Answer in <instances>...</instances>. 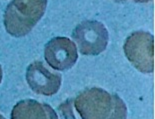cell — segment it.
I'll return each mask as SVG.
<instances>
[{"label":"cell","mask_w":155,"mask_h":119,"mask_svg":"<svg viewBox=\"0 0 155 119\" xmlns=\"http://www.w3.org/2000/svg\"><path fill=\"white\" fill-rule=\"evenodd\" d=\"M80 119H126L127 107L117 94L99 87L87 88L73 99Z\"/></svg>","instance_id":"cell-1"},{"label":"cell","mask_w":155,"mask_h":119,"mask_svg":"<svg viewBox=\"0 0 155 119\" xmlns=\"http://www.w3.org/2000/svg\"><path fill=\"white\" fill-rule=\"evenodd\" d=\"M47 0H12L3 15L4 27L14 37L27 35L44 15Z\"/></svg>","instance_id":"cell-2"},{"label":"cell","mask_w":155,"mask_h":119,"mask_svg":"<svg viewBox=\"0 0 155 119\" xmlns=\"http://www.w3.org/2000/svg\"><path fill=\"white\" fill-rule=\"evenodd\" d=\"M123 51L126 58L138 71H154V37L149 32L135 31L125 40Z\"/></svg>","instance_id":"cell-3"},{"label":"cell","mask_w":155,"mask_h":119,"mask_svg":"<svg viewBox=\"0 0 155 119\" xmlns=\"http://www.w3.org/2000/svg\"><path fill=\"white\" fill-rule=\"evenodd\" d=\"M72 38L81 54L96 56L106 49L109 34L103 23L97 20H85L73 29Z\"/></svg>","instance_id":"cell-4"},{"label":"cell","mask_w":155,"mask_h":119,"mask_svg":"<svg viewBox=\"0 0 155 119\" xmlns=\"http://www.w3.org/2000/svg\"><path fill=\"white\" fill-rule=\"evenodd\" d=\"M44 58L55 70H68L77 62V47L67 37H54L45 44Z\"/></svg>","instance_id":"cell-5"},{"label":"cell","mask_w":155,"mask_h":119,"mask_svg":"<svg viewBox=\"0 0 155 119\" xmlns=\"http://www.w3.org/2000/svg\"><path fill=\"white\" fill-rule=\"evenodd\" d=\"M26 81L36 94L52 96L61 87L62 76L48 70L41 61H34L26 69Z\"/></svg>","instance_id":"cell-6"},{"label":"cell","mask_w":155,"mask_h":119,"mask_svg":"<svg viewBox=\"0 0 155 119\" xmlns=\"http://www.w3.org/2000/svg\"><path fill=\"white\" fill-rule=\"evenodd\" d=\"M11 119H59L56 111L49 104L34 99H24L12 108Z\"/></svg>","instance_id":"cell-7"},{"label":"cell","mask_w":155,"mask_h":119,"mask_svg":"<svg viewBox=\"0 0 155 119\" xmlns=\"http://www.w3.org/2000/svg\"><path fill=\"white\" fill-rule=\"evenodd\" d=\"M58 111L60 112L61 117L63 119H79L76 116L74 107L73 99H67L58 106Z\"/></svg>","instance_id":"cell-8"},{"label":"cell","mask_w":155,"mask_h":119,"mask_svg":"<svg viewBox=\"0 0 155 119\" xmlns=\"http://www.w3.org/2000/svg\"><path fill=\"white\" fill-rule=\"evenodd\" d=\"M135 2H138V3H147L149 1H152V0H134Z\"/></svg>","instance_id":"cell-9"},{"label":"cell","mask_w":155,"mask_h":119,"mask_svg":"<svg viewBox=\"0 0 155 119\" xmlns=\"http://www.w3.org/2000/svg\"><path fill=\"white\" fill-rule=\"evenodd\" d=\"M2 76H3L2 67H1V65H0V83H1V81H2Z\"/></svg>","instance_id":"cell-10"},{"label":"cell","mask_w":155,"mask_h":119,"mask_svg":"<svg viewBox=\"0 0 155 119\" xmlns=\"http://www.w3.org/2000/svg\"><path fill=\"white\" fill-rule=\"evenodd\" d=\"M113 1H115V2H124V1H126V0H113Z\"/></svg>","instance_id":"cell-11"},{"label":"cell","mask_w":155,"mask_h":119,"mask_svg":"<svg viewBox=\"0 0 155 119\" xmlns=\"http://www.w3.org/2000/svg\"><path fill=\"white\" fill-rule=\"evenodd\" d=\"M0 119H5V117L3 116V115H1V114H0Z\"/></svg>","instance_id":"cell-12"}]
</instances>
